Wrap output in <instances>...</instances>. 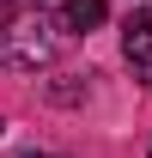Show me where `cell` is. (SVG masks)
<instances>
[{
	"label": "cell",
	"instance_id": "5b68a950",
	"mask_svg": "<svg viewBox=\"0 0 152 158\" xmlns=\"http://www.w3.org/2000/svg\"><path fill=\"white\" fill-rule=\"evenodd\" d=\"M0 128H6V122H0Z\"/></svg>",
	"mask_w": 152,
	"mask_h": 158
},
{
	"label": "cell",
	"instance_id": "277c9868",
	"mask_svg": "<svg viewBox=\"0 0 152 158\" xmlns=\"http://www.w3.org/2000/svg\"><path fill=\"white\" fill-rule=\"evenodd\" d=\"M31 158H43V152H31Z\"/></svg>",
	"mask_w": 152,
	"mask_h": 158
},
{
	"label": "cell",
	"instance_id": "6da1fadb",
	"mask_svg": "<svg viewBox=\"0 0 152 158\" xmlns=\"http://www.w3.org/2000/svg\"><path fill=\"white\" fill-rule=\"evenodd\" d=\"M55 55H61V24H49L43 12H6V24H0V67L37 73Z\"/></svg>",
	"mask_w": 152,
	"mask_h": 158
},
{
	"label": "cell",
	"instance_id": "7a4b0ae2",
	"mask_svg": "<svg viewBox=\"0 0 152 158\" xmlns=\"http://www.w3.org/2000/svg\"><path fill=\"white\" fill-rule=\"evenodd\" d=\"M122 55H128L134 67H146V73H152V0L128 12V24H122Z\"/></svg>",
	"mask_w": 152,
	"mask_h": 158
},
{
	"label": "cell",
	"instance_id": "3957f363",
	"mask_svg": "<svg viewBox=\"0 0 152 158\" xmlns=\"http://www.w3.org/2000/svg\"><path fill=\"white\" fill-rule=\"evenodd\" d=\"M103 19H110V6H103V0H67V6H61V31H73V37L97 31Z\"/></svg>",
	"mask_w": 152,
	"mask_h": 158
}]
</instances>
